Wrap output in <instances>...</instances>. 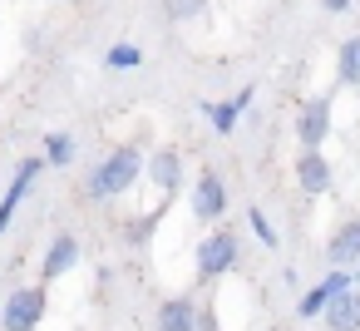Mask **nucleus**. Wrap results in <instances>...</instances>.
Wrapping results in <instances>:
<instances>
[{
    "mask_svg": "<svg viewBox=\"0 0 360 331\" xmlns=\"http://www.w3.org/2000/svg\"><path fill=\"white\" fill-rule=\"evenodd\" d=\"M143 163H148V158H143L134 144H124V149H114V154L89 173L84 193H89V198H99V203H104V198H119V193H129V188H134V178L143 173Z\"/></svg>",
    "mask_w": 360,
    "mask_h": 331,
    "instance_id": "obj_1",
    "label": "nucleus"
},
{
    "mask_svg": "<svg viewBox=\"0 0 360 331\" xmlns=\"http://www.w3.org/2000/svg\"><path fill=\"white\" fill-rule=\"evenodd\" d=\"M237 257H242V247H237V232H207L202 242H198V277L202 282H212V277H222V272H232L237 267Z\"/></svg>",
    "mask_w": 360,
    "mask_h": 331,
    "instance_id": "obj_2",
    "label": "nucleus"
},
{
    "mask_svg": "<svg viewBox=\"0 0 360 331\" xmlns=\"http://www.w3.org/2000/svg\"><path fill=\"white\" fill-rule=\"evenodd\" d=\"M45 316V287H15L0 306V326L6 331H35Z\"/></svg>",
    "mask_w": 360,
    "mask_h": 331,
    "instance_id": "obj_3",
    "label": "nucleus"
},
{
    "mask_svg": "<svg viewBox=\"0 0 360 331\" xmlns=\"http://www.w3.org/2000/svg\"><path fill=\"white\" fill-rule=\"evenodd\" d=\"M40 168H50V158H20V168H15V178H11V188H6V198H0V232L11 227V218H15V208L25 203V193H30V183L40 178Z\"/></svg>",
    "mask_w": 360,
    "mask_h": 331,
    "instance_id": "obj_4",
    "label": "nucleus"
},
{
    "mask_svg": "<svg viewBox=\"0 0 360 331\" xmlns=\"http://www.w3.org/2000/svg\"><path fill=\"white\" fill-rule=\"evenodd\" d=\"M350 282H355V272H350V267H335L321 287H311V292L296 301V311H301V316H326V306H330L340 292H350Z\"/></svg>",
    "mask_w": 360,
    "mask_h": 331,
    "instance_id": "obj_5",
    "label": "nucleus"
},
{
    "mask_svg": "<svg viewBox=\"0 0 360 331\" xmlns=\"http://www.w3.org/2000/svg\"><path fill=\"white\" fill-rule=\"evenodd\" d=\"M326 134H330V99L316 94V99L301 109V119H296V139H301V149H321Z\"/></svg>",
    "mask_w": 360,
    "mask_h": 331,
    "instance_id": "obj_6",
    "label": "nucleus"
},
{
    "mask_svg": "<svg viewBox=\"0 0 360 331\" xmlns=\"http://www.w3.org/2000/svg\"><path fill=\"white\" fill-rule=\"evenodd\" d=\"M222 213H227V188H222L217 173H202L198 188H193V218L198 223H217Z\"/></svg>",
    "mask_w": 360,
    "mask_h": 331,
    "instance_id": "obj_7",
    "label": "nucleus"
},
{
    "mask_svg": "<svg viewBox=\"0 0 360 331\" xmlns=\"http://www.w3.org/2000/svg\"><path fill=\"white\" fill-rule=\"evenodd\" d=\"M75 262H79V237H75V232H60V237L50 242L45 262H40V282H55V277H65Z\"/></svg>",
    "mask_w": 360,
    "mask_h": 331,
    "instance_id": "obj_8",
    "label": "nucleus"
},
{
    "mask_svg": "<svg viewBox=\"0 0 360 331\" xmlns=\"http://www.w3.org/2000/svg\"><path fill=\"white\" fill-rule=\"evenodd\" d=\"M143 173L153 178L158 193H178V183H183V158H178L173 149H158V154L143 163Z\"/></svg>",
    "mask_w": 360,
    "mask_h": 331,
    "instance_id": "obj_9",
    "label": "nucleus"
},
{
    "mask_svg": "<svg viewBox=\"0 0 360 331\" xmlns=\"http://www.w3.org/2000/svg\"><path fill=\"white\" fill-rule=\"evenodd\" d=\"M296 183H301L306 193H326V188H330V158H326L321 149H306V154L296 158Z\"/></svg>",
    "mask_w": 360,
    "mask_h": 331,
    "instance_id": "obj_10",
    "label": "nucleus"
},
{
    "mask_svg": "<svg viewBox=\"0 0 360 331\" xmlns=\"http://www.w3.org/2000/svg\"><path fill=\"white\" fill-rule=\"evenodd\" d=\"M198 311H202V306H198L193 296H168L153 321H158V331H193V326H198Z\"/></svg>",
    "mask_w": 360,
    "mask_h": 331,
    "instance_id": "obj_11",
    "label": "nucleus"
},
{
    "mask_svg": "<svg viewBox=\"0 0 360 331\" xmlns=\"http://www.w3.org/2000/svg\"><path fill=\"white\" fill-rule=\"evenodd\" d=\"M326 257H330V267H360V218H350L335 237H330V247H326Z\"/></svg>",
    "mask_w": 360,
    "mask_h": 331,
    "instance_id": "obj_12",
    "label": "nucleus"
},
{
    "mask_svg": "<svg viewBox=\"0 0 360 331\" xmlns=\"http://www.w3.org/2000/svg\"><path fill=\"white\" fill-rule=\"evenodd\" d=\"M252 94H257V89H252V85H242V89H237V99H222V104H202V114L212 119V129H217V134H232V129H237V119H242V109L252 104Z\"/></svg>",
    "mask_w": 360,
    "mask_h": 331,
    "instance_id": "obj_13",
    "label": "nucleus"
},
{
    "mask_svg": "<svg viewBox=\"0 0 360 331\" xmlns=\"http://www.w3.org/2000/svg\"><path fill=\"white\" fill-rule=\"evenodd\" d=\"M326 321H330V331H360V292H340L326 306Z\"/></svg>",
    "mask_w": 360,
    "mask_h": 331,
    "instance_id": "obj_14",
    "label": "nucleus"
},
{
    "mask_svg": "<svg viewBox=\"0 0 360 331\" xmlns=\"http://www.w3.org/2000/svg\"><path fill=\"white\" fill-rule=\"evenodd\" d=\"M335 70H340V85L360 89V35H350V40L340 45V55H335Z\"/></svg>",
    "mask_w": 360,
    "mask_h": 331,
    "instance_id": "obj_15",
    "label": "nucleus"
},
{
    "mask_svg": "<svg viewBox=\"0 0 360 331\" xmlns=\"http://www.w3.org/2000/svg\"><path fill=\"white\" fill-rule=\"evenodd\" d=\"M45 158H50V168H70L75 163V139L70 134H50L45 139Z\"/></svg>",
    "mask_w": 360,
    "mask_h": 331,
    "instance_id": "obj_16",
    "label": "nucleus"
},
{
    "mask_svg": "<svg viewBox=\"0 0 360 331\" xmlns=\"http://www.w3.org/2000/svg\"><path fill=\"white\" fill-rule=\"evenodd\" d=\"M247 223H252V232H257V242H262V247H276V242H281V237H276V227L266 223V213H262V208H252V213H247Z\"/></svg>",
    "mask_w": 360,
    "mask_h": 331,
    "instance_id": "obj_17",
    "label": "nucleus"
},
{
    "mask_svg": "<svg viewBox=\"0 0 360 331\" xmlns=\"http://www.w3.org/2000/svg\"><path fill=\"white\" fill-rule=\"evenodd\" d=\"M158 218H163V208H153V213L134 218V223H129V237H134V242H148V237H153V227H158Z\"/></svg>",
    "mask_w": 360,
    "mask_h": 331,
    "instance_id": "obj_18",
    "label": "nucleus"
},
{
    "mask_svg": "<svg viewBox=\"0 0 360 331\" xmlns=\"http://www.w3.org/2000/svg\"><path fill=\"white\" fill-rule=\"evenodd\" d=\"M143 55H139V45H114L109 50V70H134Z\"/></svg>",
    "mask_w": 360,
    "mask_h": 331,
    "instance_id": "obj_19",
    "label": "nucleus"
},
{
    "mask_svg": "<svg viewBox=\"0 0 360 331\" xmlns=\"http://www.w3.org/2000/svg\"><path fill=\"white\" fill-rule=\"evenodd\" d=\"M168 11H173V20H193V15H202V0H168Z\"/></svg>",
    "mask_w": 360,
    "mask_h": 331,
    "instance_id": "obj_20",
    "label": "nucleus"
},
{
    "mask_svg": "<svg viewBox=\"0 0 360 331\" xmlns=\"http://www.w3.org/2000/svg\"><path fill=\"white\" fill-rule=\"evenodd\" d=\"M193 331H217V316H212V311H198V326H193Z\"/></svg>",
    "mask_w": 360,
    "mask_h": 331,
    "instance_id": "obj_21",
    "label": "nucleus"
},
{
    "mask_svg": "<svg viewBox=\"0 0 360 331\" xmlns=\"http://www.w3.org/2000/svg\"><path fill=\"white\" fill-rule=\"evenodd\" d=\"M321 6H326L330 15H345V11H350V0H321Z\"/></svg>",
    "mask_w": 360,
    "mask_h": 331,
    "instance_id": "obj_22",
    "label": "nucleus"
}]
</instances>
